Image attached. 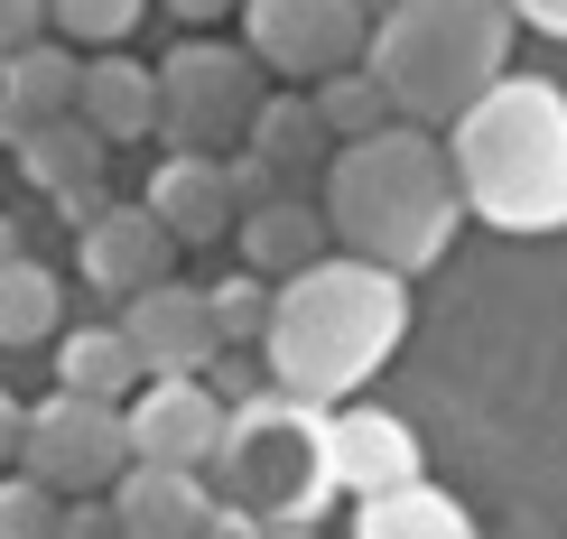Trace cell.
<instances>
[{
    "label": "cell",
    "mask_w": 567,
    "mask_h": 539,
    "mask_svg": "<svg viewBox=\"0 0 567 539\" xmlns=\"http://www.w3.org/2000/svg\"><path fill=\"white\" fill-rule=\"evenodd\" d=\"M400 325H410V279L353 251H317L307 270L270 279V317H261V382L289 391L307 410H336L372 372L391 363Z\"/></svg>",
    "instance_id": "6da1fadb"
},
{
    "label": "cell",
    "mask_w": 567,
    "mask_h": 539,
    "mask_svg": "<svg viewBox=\"0 0 567 539\" xmlns=\"http://www.w3.org/2000/svg\"><path fill=\"white\" fill-rule=\"evenodd\" d=\"M326 242L353 251V261H382V270H429L465 224L456 168H446L437 131L429 122H372L326 149Z\"/></svg>",
    "instance_id": "7a4b0ae2"
},
{
    "label": "cell",
    "mask_w": 567,
    "mask_h": 539,
    "mask_svg": "<svg viewBox=\"0 0 567 539\" xmlns=\"http://www.w3.org/2000/svg\"><path fill=\"white\" fill-rule=\"evenodd\" d=\"M446 168L465 215L503 232H567V93L539 75H493L446 122Z\"/></svg>",
    "instance_id": "3957f363"
},
{
    "label": "cell",
    "mask_w": 567,
    "mask_h": 539,
    "mask_svg": "<svg viewBox=\"0 0 567 539\" xmlns=\"http://www.w3.org/2000/svg\"><path fill=\"white\" fill-rule=\"evenodd\" d=\"M512 56V10L503 0H391L363 29V65L391 93L400 122L446 131Z\"/></svg>",
    "instance_id": "277c9868"
},
{
    "label": "cell",
    "mask_w": 567,
    "mask_h": 539,
    "mask_svg": "<svg viewBox=\"0 0 567 539\" xmlns=\"http://www.w3.org/2000/svg\"><path fill=\"white\" fill-rule=\"evenodd\" d=\"M205 475H215V494L243 502L261 530H307L317 502L336 494V475H326V410H307V401L261 382L251 401L224 410V437H215V456H205Z\"/></svg>",
    "instance_id": "5b68a950"
},
{
    "label": "cell",
    "mask_w": 567,
    "mask_h": 539,
    "mask_svg": "<svg viewBox=\"0 0 567 539\" xmlns=\"http://www.w3.org/2000/svg\"><path fill=\"white\" fill-rule=\"evenodd\" d=\"M131 437H122V401H93V391H47L38 410H19V475H38L47 494H103L122 475Z\"/></svg>",
    "instance_id": "8992f818"
},
{
    "label": "cell",
    "mask_w": 567,
    "mask_h": 539,
    "mask_svg": "<svg viewBox=\"0 0 567 539\" xmlns=\"http://www.w3.org/2000/svg\"><path fill=\"white\" fill-rule=\"evenodd\" d=\"M261 103V56L251 46H177L158 65V139L168 149H233Z\"/></svg>",
    "instance_id": "52a82bcc"
},
{
    "label": "cell",
    "mask_w": 567,
    "mask_h": 539,
    "mask_svg": "<svg viewBox=\"0 0 567 539\" xmlns=\"http://www.w3.org/2000/svg\"><path fill=\"white\" fill-rule=\"evenodd\" d=\"M243 10V38L270 75H326V65H353L363 56V29L372 19L353 0H233Z\"/></svg>",
    "instance_id": "ba28073f"
},
{
    "label": "cell",
    "mask_w": 567,
    "mask_h": 539,
    "mask_svg": "<svg viewBox=\"0 0 567 539\" xmlns=\"http://www.w3.org/2000/svg\"><path fill=\"white\" fill-rule=\"evenodd\" d=\"M122 335H131V354L140 372H205L224 354V325H215V298L205 289H186V279H150V289H131L122 298Z\"/></svg>",
    "instance_id": "9c48e42d"
},
{
    "label": "cell",
    "mask_w": 567,
    "mask_h": 539,
    "mask_svg": "<svg viewBox=\"0 0 567 539\" xmlns=\"http://www.w3.org/2000/svg\"><path fill=\"white\" fill-rule=\"evenodd\" d=\"M122 437L131 456H168V465H205L224 437V401L196 382V372H158L150 391H131L122 410Z\"/></svg>",
    "instance_id": "30bf717a"
},
{
    "label": "cell",
    "mask_w": 567,
    "mask_h": 539,
    "mask_svg": "<svg viewBox=\"0 0 567 539\" xmlns=\"http://www.w3.org/2000/svg\"><path fill=\"white\" fill-rule=\"evenodd\" d=\"M103 494H112L122 539H196V530H205V502H215V484H205V465L122 456V475H112Z\"/></svg>",
    "instance_id": "8fae6325"
},
{
    "label": "cell",
    "mask_w": 567,
    "mask_h": 539,
    "mask_svg": "<svg viewBox=\"0 0 567 539\" xmlns=\"http://www.w3.org/2000/svg\"><path fill=\"white\" fill-rule=\"evenodd\" d=\"M75 270L103 298H131V289H150V279L177 270V242H168V224H158L150 205H103V215L75 232Z\"/></svg>",
    "instance_id": "7c38bea8"
},
{
    "label": "cell",
    "mask_w": 567,
    "mask_h": 539,
    "mask_svg": "<svg viewBox=\"0 0 567 539\" xmlns=\"http://www.w3.org/2000/svg\"><path fill=\"white\" fill-rule=\"evenodd\" d=\"M326 475H336V494H391V484L419 475V437L400 428L391 410H326Z\"/></svg>",
    "instance_id": "4fadbf2b"
},
{
    "label": "cell",
    "mask_w": 567,
    "mask_h": 539,
    "mask_svg": "<svg viewBox=\"0 0 567 539\" xmlns=\"http://www.w3.org/2000/svg\"><path fill=\"white\" fill-rule=\"evenodd\" d=\"M140 205L168 224L177 251H205V242H224V232H233V186H224V168H215V149H168Z\"/></svg>",
    "instance_id": "5bb4252c"
},
{
    "label": "cell",
    "mask_w": 567,
    "mask_h": 539,
    "mask_svg": "<svg viewBox=\"0 0 567 539\" xmlns=\"http://www.w3.org/2000/svg\"><path fill=\"white\" fill-rule=\"evenodd\" d=\"M56 112H75V56L56 38H19L0 56V149L29 122H56Z\"/></svg>",
    "instance_id": "9a60e30c"
},
{
    "label": "cell",
    "mask_w": 567,
    "mask_h": 539,
    "mask_svg": "<svg viewBox=\"0 0 567 539\" xmlns=\"http://www.w3.org/2000/svg\"><path fill=\"white\" fill-rule=\"evenodd\" d=\"M75 112L112 139V149H131V139L158 131V75L131 65V56H93V65H75Z\"/></svg>",
    "instance_id": "2e32d148"
},
{
    "label": "cell",
    "mask_w": 567,
    "mask_h": 539,
    "mask_svg": "<svg viewBox=\"0 0 567 539\" xmlns=\"http://www.w3.org/2000/svg\"><path fill=\"white\" fill-rule=\"evenodd\" d=\"M233 242H243V261L261 279H289L326 251V215L317 205H298V186H279L270 205H251V215H233Z\"/></svg>",
    "instance_id": "e0dca14e"
},
{
    "label": "cell",
    "mask_w": 567,
    "mask_h": 539,
    "mask_svg": "<svg viewBox=\"0 0 567 539\" xmlns=\"http://www.w3.org/2000/svg\"><path fill=\"white\" fill-rule=\"evenodd\" d=\"M243 149H261L279 177H307V168H326V149H336V131L317 122V103H307V93H261V103H251V122H243Z\"/></svg>",
    "instance_id": "ac0fdd59"
},
{
    "label": "cell",
    "mask_w": 567,
    "mask_h": 539,
    "mask_svg": "<svg viewBox=\"0 0 567 539\" xmlns=\"http://www.w3.org/2000/svg\"><path fill=\"white\" fill-rule=\"evenodd\" d=\"M19 149V168H29V186H47V196H56V186H75V177H103L112 168V139L84 122V112H56V122H29L10 139Z\"/></svg>",
    "instance_id": "d6986e66"
},
{
    "label": "cell",
    "mask_w": 567,
    "mask_h": 539,
    "mask_svg": "<svg viewBox=\"0 0 567 539\" xmlns=\"http://www.w3.org/2000/svg\"><path fill=\"white\" fill-rule=\"evenodd\" d=\"M353 539H475V521H465L429 475H410V484H391V494H363Z\"/></svg>",
    "instance_id": "ffe728a7"
},
{
    "label": "cell",
    "mask_w": 567,
    "mask_h": 539,
    "mask_svg": "<svg viewBox=\"0 0 567 539\" xmlns=\"http://www.w3.org/2000/svg\"><path fill=\"white\" fill-rule=\"evenodd\" d=\"M56 391H93V401H131L140 391V354L122 325H75L56 354Z\"/></svg>",
    "instance_id": "44dd1931"
},
{
    "label": "cell",
    "mask_w": 567,
    "mask_h": 539,
    "mask_svg": "<svg viewBox=\"0 0 567 539\" xmlns=\"http://www.w3.org/2000/svg\"><path fill=\"white\" fill-rule=\"evenodd\" d=\"M56 317H65L56 270H38L29 251H19V261H0V354H29V344H47V335H56Z\"/></svg>",
    "instance_id": "7402d4cb"
},
{
    "label": "cell",
    "mask_w": 567,
    "mask_h": 539,
    "mask_svg": "<svg viewBox=\"0 0 567 539\" xmlns=\"http://www.w3.org/2000/svg\"><path fill=\"white\" fill-rule=\"evenodd\" d=\"M307 103H317V122L336 131V139H353V131H372V122H391V93L372 84V65L353 56V65H326L317 75V93H307Z\"/></svg>",
    "instance_id": "603a6c76"
},
{
    "label": "cell",
    "mask_w": 567,
    "mask_h": 539,
    "mask_svg": "<svg viewBox=\"0 0 567 539\" xmlns=\"http://www.w3.org/2000/svg\"><path fill=\"white\" fill-rule=\"evenodd\" d=\"M140 10H150V0H47V19L75 46H122L140 29Z\"/></svg>",
    "instance_id": "cb8c5ba5"
},
{
    "label": "cell",
    "mask_w": 567,
    "mask_h": 539,
    "mask_svg": "<svg viewBox=\"0 0 567 539\" xmlns=\"http://www.w3.org/2000/svg\"><path fill=\"white\" fill-rule=\"evenodd\" d=\"M215 325H224V344H251L261 335V317H270V279L261 270H243V279H215Z\"/></svg>",
    "instance_id": "d4e9b609"
},
{
    "label": "cell",
    "mask_w": 567,
    "mask_h": 539,
    "mask_svg": "<svg viewBox=\"0 0 567 539\" xmlns=\"http://www.w3.org/2000/svg\"><path fill=\"white\" fill-rule=\"evenodd\" d=\"M0 539H56V494L38 475H0Z\"/></svg>",
    "instance_id": "484cf974"
},
{
    "label": "cell",
    "mask_w": 567,
    "mask_h": 539,
    "mask_svg": "<svg viewBox=\"0 0 567 539\" xmlns=\"http://www.w3.org/2000/svg\"><path fill=\"white\" fill-rule=\"evenodd\" d=\"M215 168H224V186H233V215H251V205H270L279 186H289L261 149H233V158H215Z\"/></svg>",
    "instance_id": "4316f807"
},
{
    "label": "cell",
    "mask_w": 567,
    "mask_h": 539,
    "mask_svg": "<svg viewBox=\"0 0 567 539\" xmlns=\"http://www.w3.org/2000/svg\"><path fill=\"white\" fill-rule=\"evenodd\" d=\"M56 539H122V521H112V502L65 494V502H56Z\"/></svg>",
    "instance_id": "83f0119b"
},
{
    "label": "cell",
    "mask_w": 567,
    "mask_h": 539,
    "mask_svg": "<svg viewBox=\"0 0 567 539\" xmlns=\"http://www.w3.org/2000/svg\"><path fill=\"white\" fill-rule=\"evenodd\" d=\"M205 372H215V382H205V391H215L224 410H233V401H251V391H261V363H243V354H215Z\"/></svg>",
    "instance_id": "f1b7e54d"
},
{
    "label": "cell",
    "mask_w": 567,
    "mask_h": 539,
    "mask_svg": "<svg viewBox=\"0 0 567 539\" xmlns=\"http://www.w3.org/2000/svg\"><path fill=\"white\" fill-rule=\"evenodd\" d=\"M103 205H112V196H103V177H75V186H56V224H75V232H84L93 215H103Z\"/></svg>",
    "instance_id": "f546056e"
},
{
    "label": "cell",
    "mask_w": 567,
    "mask_h": 539,
    "mask_svg": "<svg viewBox=\"0 0 567 539\" xmlns=\"http://www.w3.org/2000/svg\"><path fill=\"white\" fill-rule=\"evenodd\" d=\"M196 539H270V530L251 521L243 502H224V494H215V502H205V530H196Z\"/></svg>",
    "instance_id": "4dcf8cb0"
},
{
    "label": "cell",
    "mask_w": 567,
    "mask_h": 539,
    "mask_svg": "<svg viewBox=\"0 0 567 539\" xmlns=\"http://www.w3.org/2000/svg\"><path fill=\"white\" fill-rule=\"evenodd\" d=\"M47 29V0H0V56H10L19 38H38Z\"/></svg>",
    "instance_id": "1f68e13d"
},
{
    "label": "cell",
    "mask_w": 567,
    "mask_h": 539,
    "mask_svg": "<svg viewBox=\"0 0 567 539\" xmlns=\"http://www.w3.org/2000/svg\"><path fill=\"white\" fill-rule=\"evenodd\" d=\"M512 19H530L539 38H567V0H503Z\"/></svg>",
    "instance_id": "d6a6232c"
},
{
    "label": "cell",
    "mask_w": 567,
    "mask_h": 539,
    "mask_svg": "<svg viewBox=\"0 0 567 539\" xmlns=\"http://www.w3.org/2000/svg\"><path fill=\"white\" fill-rule=\"evenodd\" d=\"M19 456V401H10V382H0V465Z\"/></svg>",
    "instance_id": "836d02e7"
},
{
    "label": "cell",
    "mask_w": 567,
    "mask_h": 539,
    "mask_svg": "<svg viewBox=\"0 0 567 539\" xmlns=\"http://www.w3.org/2000/svg\"><path fill=\"white\" fill-rule=\"evenodd\" d=\"M158 10H177V19H224L233 0H158Z\"/></svg>",
    "instance_id": "e575fe53"
},
{
    "label": "cell",
    "mask_w": 567,
    "mask_h": 539,
    "mask_svg": "<svg viewBox=\"0 0 567 539\" xmlns=\"http://www.w3.org/2000/svg\"><path fill=\"white\" fill-rule=\"evenodd\" d=\"M19 251H29V242H19V224L0 215V261H19Z\"/></svg>",
    "instance_id": "d590c367"
},
{
    "label": "cell",
    "mask_w": 567,
    "mask_h": 539,
    "mask_svg": "<svg viewBox=\"0 0 567 539\" xmlns=\"http://www.w3.org/2000/svg\"><path fill=\"white\" fill-rule=\"evenodd\" d=\"M353 10H363V19H382V10H391V0H353Z\"/></svg>",
    "instance_id": "8d00e7d4"
},
{
    "label": "cell",
    "mask_w": 567,
    "mask_h": 539,
    "mask_svg": "<svg viewBox=\"0 0 567 539\" xmlns=\"http://www.w3.org/2000/svg\"><path fill=\"white\" fill-rule=\"evenodd\" d=\"M270 539H307V530H270Z\"/></svg>",
    "instance_id": "74e56055"
}]
</instances>
